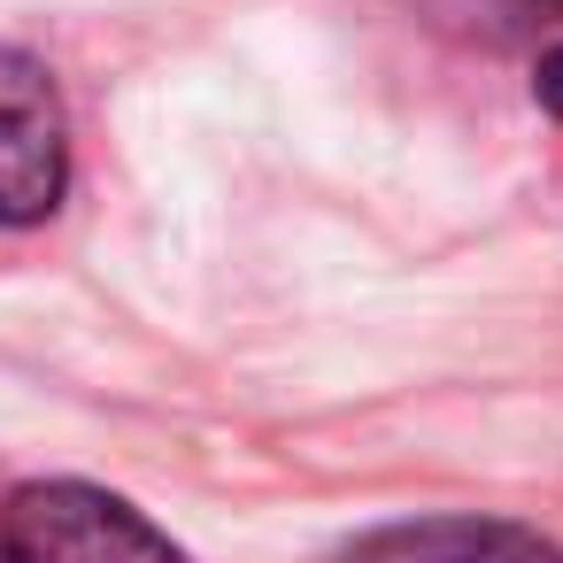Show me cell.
Here are the masks:
<instances>
[{
	"instance_id": "obj_1",
	"label": "cell",
	"mask_w": 563,
	"mask_h": 563,
	"mask_svg": "<svg viewBox=\"0 0 563 563\" xmlns=\"http://www.w3.org/2000/svg\"><path fill=\"white\" fill-rule=\"evenodd\" d=\"M0 563H186L132 501L86 478H32L0 501Z\"/></svg>"
},
{
	"instance_id": "obj_2",
	"label": "cell",
	"mask_w": 563,
	"mask_h": 563,
	"mask_svg": "<svg viewBox=\"0 0 563 563\" xmlns=\"http://www.w3.org/2000/svg\"><path fill=\"white\" fill-rule=\"evenodd\" d=\"M70 186V109L47 63L0 47V224H47Z\"/></svg>"
},
{
	"instance_id": "obj_3",
	"label": "cell",
	"mask_w": 563,
	"mask_h": 563,
	"mask_svg": "<svg viewBox=\"0 0 563 563\" xmlns=\"http://www.w3.org/2000/svg\"><path fill=\"white\" fill-rule=\"evenodd\" d=\"M340 563H563V548L501 517H417L355 540Z\"/></svg>"
},
{
	"instance_id": "obj_4",
	"label": "cell",
	"mask_w": 563,
	"mask_h": 563,
	"mask_svg": "<svg viewBox=\"0 0 563 563\" xmlns=\"http://www.w3.org/2000/svg\"><path fill=\"white\" fill-rule=\"evenodd\" d=\"M432 9V24L471 32V40H540L563 47V0H417Z\"/></svg>"
},
{
	"instance_id": "obj_5",
	"label": "cell",
	"mask_w": 563,
	"mask_h": 563,
	"mask_svg": "<svg viewBox=\"0 0 563 563\" xmlns=\"http://www.w3.org/2000/svg\"><path fill=\"white\" fill-rule=\"evenodd\" d=\"M532 101L548 109V124L563 132V47H540V70H532Z\"/></svg>"
}]
</instances>
